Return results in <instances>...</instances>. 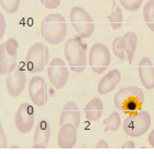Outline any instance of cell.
<instances>
[{
  "instance_id": "1",
  "label": "cell",
  "mask_w": 154,
  "mask_h": 154,
  "mask_svg": "<svg viewBox=\"0 0 154 154\" xmlns=\"http://www.w3.org/2000/svg\"><path fill=\"white\" fill-rule=\"evenodd\" d=\"M144 93L139 87H123L115 95L113 103L116 108L127 113H135L140 111L144 103Z\"/></svg>"
},
{
  "instance_id": "2",
  "label": "cell",
  "mask_w": 154,
  "mask_h": 154,
  "mask_svg": "<svg viewBox=\"0 0 154 154\" xmlns=\"http://www.w3.org/2000/svg\"><path fill=\"white\" fill-rule=\"evenodd\" d=\"M67 33V23L61 13H50L41 23V34L48 44L57 45Z\"/></svg>"
},
{
  "instance_id": "3",
  "label": "cell",
  "mask_w": 154,
  "mask_h": 154,
  "mask_svg": "<svg viewBox=\"0 0 154 154\" xmlns=\"http://www.w3.org/2000/svg\"><path fill=\"white\" fill-rule=\"evenodd\" d=\"M64 55L72 71L82 73L87 65V44L79 35L71 38L64 45Z\"/></svg>"
},
{
  "instance_id": "4",
  "label": "cell",
  "mask_w": 154,
  "mask_h": 154,
  "mask_svg": "<svg viewBox=\"0 0 154 154\" xmlns=\"http://www.w3.org/2000/svg\"><path fill=\"white\" fill-rule=\"evenodd\" d=\"M151 125V116L143 110L132 113L123 121V131L131 138L141 137L148 131Z\"/></svg>"
},
{
  "instance_id": "5",
  "label": "cell",
  "mask_w": 154,
  "mask_h": 154,
  "mask_svg": "<svg viewBox=\"0 0 154 154\" xmlns=\"http://www.w3.org/2000/svg\"><path fill=\"white\" fill-rule=\"evenodd\" d=\"M19 43L16 38H10L0 44V74L8 75L17 67Z\"/></svg>"
},
{
  "instance_id": "6",
  "label": "cell",
  "mask_w": 154,
  "mask_h": 154,
  "mask_svg": "<svg viewBox=\"0 0 154 154\" xmlns=\"http://www.w3.org/2000/svg\"><path fill=\"white\" fill-rule=\"evenodd\" d=\"M71 22L77 34L83 38H88L95 31V23L89 12L82 7H74L71 11Z\"/></svg>"
},
{
  "instance_id": "7",
  "label": "cell",
  "mask_w": 154,
  "mask_h": 154,
  "mask_svg": "<svg viewBox=\"0 0 154 154\" xmlns=\"http://www.w3.org/2000/svg\"><path fill=\"white\" fill-rule=\"evenodd\" d=\"M48 57L50 51L48 46L41 42L34 43L26 53V64L28 71L32 74L42 72L44 69L45 65L48 64Z\"/></svg>"
},
{
  "instance_id": "8",
  "label": "cell",
  "mask_w": 154,
  "mask_h": 154,
  "mask_svg": "<svg viewBox=\"0 0 154 154\" xmlns=\"http://www.w3.org/2000/svg\"><path fill=\"white\" fill-rule=\"evenodd\" d=\"M138 45V38L134 32H128L121 38H116L112 42V53L120 60L128 58L131 64Z\"/></svg>"
},
{
  "instance_id": "9",
  "label": "cell",
  "mask_w": 154,
  "mask_h": 154,
  "mask_svg": "<svg viewBox=\"0 0 154 154\" xmlns=\"http://www.w3.org/2000/svg\"><path fill=\"white\" fill-rule=\"evenodd\" d=\"M88 62H89L90 67L94 73H96V74L103 73L108 68L110 62H111L109 48L101 43L94 44L89 51Z\"/></svg>"
},
{
  "instance_id": "10",
  "label": "cell",
  "mask_w": 154,
  "mask_h": 154,
  "mask_svg": "<svg viewBox=\"0 0 154 154\" xmlns=\"http://www.w3.org/2000/svg\"><path fill=\"white\" fill-rule=\"evenodd\" d=\"M48 76L51 84L56 89H62L67 84L69 71L62 58L55 57L50 63L48 68Z\"/></svg>"
},
{
  "instance_id": "11",
  "label": "cell",
  "mask_w": 154,
  "mask_h": 154,
  "mask_svg": "<svg viewBox=\"0 0 154 154\" xmlns=\"http://www.w3.org/2000/svg\"><path fill=\"white\" fill-rule=\"evenodd\" d=\"M14 125L22 134H26L32 130L34 125V109L30 103H24L18 108L14 116Z\"/></svg>"
},
{
  "instance_id": "12",
  "label": "cell",
  "mask_w": 154,
  "mask_h": 154,
  "mask_svg": "<svg viewBox=\"0 0 154 154\" xmlns=\"http://www.w3.org/2000/svg\"><path fill=\"white\" fill-rule=\"evenodd\" d=\"M26 75L22 66L17 65V67L11 73L8 74L6 80L7 91L13 98L19 97L22 94L23 89L26 88Z\"/></svg>"
},
{
  "instance_id": "13",
  "label": "cell",
  "mask_w": 154,
  "mask_h": 154,
  "mask_svg": "<svg viewBox=\"0 0 154 154\" xmlns=\"http://www.w3.org/2000/svg\"><path fill=\"white\" fill-rule=\"evenodd\" d=\"M28 93L31 101L35 106L43 107L48 100V91H46V84L43 77L34 76L31 78L29 83Z\"/></svg>"
},
{
  "instance_id": "14",
  "label": "cell",
  "mask_w": 154,
  "mask_h": 154,
  "mask_svg": "<svg viewBox=\"0 0 154 154\" xmlns=\"http://www.w3.org/2000/svg\"><path fill=\"white\" fill-rule=\"evenodd\" d=\"M58 146L61 149H73L77 142V127L73 123L61 125L57 135Z\"/></svg>"
},
{
  "instance_id": "15",
  "label": "cell",
  "mask_w": 154,
  "mask_h": 154,
  "mask_svg": "<svg viewBox=\"0 0 154 154\" xmlns=\"http://www.w3.org/2000/svg\"><path fill=\"white\" fill-rule=\"evenodd\" d=\"M139 76L145 89L154 88V66L149 57H142L139 62Z\"/></svg>"
},
{
  "instance_id": "16",
  "label": "cell",
  "mask_w": 154,
  "mask_h": 154,
  "mask_svg": "<svg viewBox=\"0 0 154 154\" xmlns=\"http://www.w3.org/2000/svg\"><path fill=\"white\" fill-rule=\"evenodd\" d=\"M51 138V125L46 120H40L36 125L35 132H34V141L33 148L34 149H46Z\"/></svg>"
},
{
  "instance_id": "17",
  "label": "cell",
  "mask_w": 154,
  "mask_h": 154,
  "mask_svg": "<svg viewBox=\"0 0 154 154\" xmlns=\"http://www.w3.org/2000/svg\"><path fill=\"white\" fill-rule=\"evenodd\" d=\"M65 123H73L78 128L80 123V111L75 101H67L65 103L61 112L60 125H63Z\"/></svg>"
},
{
  "instance_id": "18",
  "label": "cell",
  "mask_w": 154,
  "mask_h": 154,
  "mask_svg": "<svg viewBox=\"0 0 154 154\" xmlns=\"http://www.w3.org/2000/svg\"><path fill=\"white\" fill-rule=\"evenodd\" d=\"M120 80H121V73L118 69L110 71L100 79L99 84H98V93L100 95L109 94L118 86Z\"/></svg>"
},
{
  "instance_id": "19",
  "label": "cell",
  "mask_w": 154,
  "mask_h": 154,
  "mask_svg": "<svg viewBox=\"0 0 154 154\" xmlns=\"http://www.w3.org/2000/svg\"><path fill=\"white\" fill-rule=\"evenodd\" d=\"M103 101L99 98H93L85 107V116L88 121H97L103 115Z\"/></svg>"
},
{
  "instance_id": "20",
  "label": "cell",
  "mask_w": 154,
  "mask_h": 154,
  "mask_svg": "<svg viewBox=\"0 0 154 154\" xmlns=\"http://www.w3.org/2000/svg\"><path fill=\"white\" fill-rule=\"evenodd\" d=\"M113 11L111 14L108 16V21H109L110 26L113 30H118L122 26V22H123V14H122L121 8L113 1Z\"/></svg>"
},
{
  "instance_id": "21",
  "label": "cell",
  "mask_w": 154,
  "mask_h": 154,
  "mask_svg": "<svg viewBox=\"0 0 154 154\" xmlns=\"http://www.w3.org/2000/svg\"><path fill=\"white\" fill-rule=\"evenodd\" d=\"M103 125H105V132H116L119 130L120 125H121V118L117 111L110 113L105 120H103Z\"/></svg>"
},
{
  "instance_id": "22",
  "label": "cell",
  "mask_w": 154,
  "mask_h": 154,
  "mask_svg": "<svg viewBox=\"0 0 154 154\" xmlns=\"http://www.w3.org/2000/svg\"><path fill=\"white\" fill-rule=\"evenodd\" d=\"M143 19L145 24L154 32V0H149L143 8Z\"/></svg>"
},
{
  "instance_id": "23",
  "label": "cell",
  "mask_w": 154,
  "mask_h": 154,
  "mask_svg": "<svg viewBox=\"0 0 154 154\" xmlns=\"http://www.w3.org/2000/svg\"><path fill=\"white\" fill-rule=\"evenodd\" d=\"M0 7L5 12L13 14L19 10L20 0H0Z\"/></svg>"
},
{
  "instance_id": "24",
  "label": "cell",
  "mask_w": 154,
  "mask_h": 154,
  "mask_svg": "<svg viewBox=\"0 0 154 154\" xmlns=\"http://www.w3.org/2000/svg\"><path fill=\"white\" fill-rule=\"evenodd\" d=\"M143 0H120L121 6L125 8L127 11H137L141 7Z\"/></svg>"
},
{
  "instance_id": "25",
  "label": "cell",
  "mask_w": 154,
  "mask_h": 154,
  "mask_svg": "<svg viewBox=\"0 0 154 154\" xmlns=\"http://www.w3.org/2000/svg\"><path fill=\"white\" fill-rule=\"evenodd\" d=\"M46 9H56L61 5V0H40Z\"/></svg>"
},
{
  "instance_id": "26",
  "label": "cell",
  "mask_w": 154,
  "mask_h": 154,
  "mask_svg": "<svg viewBox=\"0 0 154 154\" xmlns=\"http://www.w3.org/2000/svg\"><path fill=\"white\" fill-rule=\"evenodd\" d=\"M6 33V20H5V16L3 13H0V38L2 40Z\"/></svg>"
},
{
  "instance_id": "27",
  "label": "cell",
  "mask_w": 154,
  "mask_h": 154,
  "mask_svg": "<svg viewBox=\"0 0 154 154\" xmlns=\"http://www.w3.org/2000/svg\"><path fill=\"white\" fill-rule=\"evenodd\" d=\"M7 146H8V144H7V137L6 133H5V130H3V127L1 125V128H0V148L6 149Z\"/></svg>"
},
{
  "instance_id": "28",
  "label": "cell",
  "mask_w": 154,
  "mask_h": 154,
  "mask_svg": "<svg viewBox=\"0 0 154 154\" xmlns=\"http://www.w3.org/2000/svg\"><path fill=\"white\" fill-rule=\"evenodd\" d=\"M96 148L97 149H108L109 148V144H108L105 140H99V141L97 142Z\"/></svg>"
},
{
  "instance_id": "29",
  "label": "cell",
  "mask_w": 154,
  "mask_h": 154,
  "mask_svg": "<svg viewBox=\"0 0 154 154\" xmlns=\"http://www.w3.org/2000/svg\"><path fill=\"white\" fill-rule=\"evenodd\" d=\"M121 148L122 149H135V144L133 141H128V142H125V143H123Z\"/></svg>"
},
{
  "instance_id": "30",
  "label": "cell",
  "mask_w": 154,
  "mask_h": 154,
  "mask_svg": "<svg viewBox=\"0 0 154 154\" xmlns=\"http://www.w3.org/2000/svg\"><path fill=\"white\" fill-rule=\"evenodd\" d=\"M148 140H149V143H150V145H151L152 148H154V129L152 130V132H150Z\"/></svg>"
}]
</instances>
